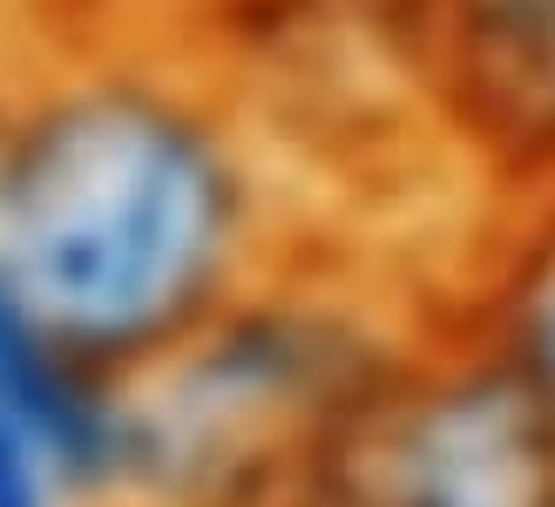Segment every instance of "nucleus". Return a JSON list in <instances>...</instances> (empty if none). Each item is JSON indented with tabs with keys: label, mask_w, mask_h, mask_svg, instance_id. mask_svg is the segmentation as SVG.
<instances>
[{
	"label": "nucleus",
	"mask_w": 555,
	"mask_h": 507,
	"mask_svg": "<svg viewBox=\"0 0 555 507\" xmlns=\"http://www.w3.org/2000/svg\"><path fill=\"white\" fill-rule=\"evenodd\" d=\"M298 250L278 150L190 48L68 41L8 62L0 271L89 359L150 373Z\"/></svg>",
	"instance_id": "f257e3e1"
},
{
	"label": "nucleus",
	"mask_w": 555,
	"mask_h": 507,
	"mask_svg": "<svg viewBox=\"0 0 555 507\" xmlns=\"http://www.w3.org/2000/svg\"><path fill=\"white\" fill-rule=\"evenodd\" d=\"M427 338L406 298L352 264L285 258L135 373L143 507H298Z\"/></svg>",
	"instance_id": "f03ea898"
},
{
	"label": "nucleus",
	"mask_w": 555,
	"mask_h": 507,
	"mask_svg": "<svg viewBox=\"0 0 555 507\" xmlns=\"http://www.w3.org/2000/svg\"><path fill=\"white\" fill-rule=\"evenodd\" d=\"M298 507H555V427L475 332H434Z\"/></svg>",
	"instance_id": "7ed1b4c3"
},
{
	"label": "nucleus",
	"mask_w": 555,
	"mask_h": 507,
	"mask_svg": "<svg viewBox=\"0 0 555 507\" xmlns=\"http://www.w3.org/2000/svg\"><path fill=\"white\" fill-rule=\"evenodd\" d=\"M0 507H143L135 379L0 271Z\"/></svg>",
	"instance_id": "20e7f679"
},
{
	"label": "nucleus",
	"mask_w": 555,
	"mask_h": 507,
	"mask_svg": "<svg viewBox=\"0 0 555 507\" xmlns=\"http://www.w3.org/2000/svg\"><path fill=\"white\" fill-rule=\"evenodd\" d=\"M427 62L481 156L555 183V0H427Z\"/></svg>",
	"instance_id": "39448f33"
},
{
	"label": "nucleus",
	"mask_w": 555,
	"mask_h": 507,
	"mask_svg": "<svg viewBox=\"0 0 555 507\" xmlns=\"http://www.w3.org/2000/svg\"><path fill=\"white\" fill-rule=\"evenodd\" d=\"M467 332L508 365L515 386L529 392L542 406V419L555 427V237L508 264V277L488 298V312Z\"/></svg>",
	"instance_id": "423d86ee"
},
{
	"label": "nucleus",
	"mask_w": 555,
	"mask_h": 507,
	"mask_svg": "<svg viewBox=\"0 0 555 507\" xmlns=\"http://www.w3.org/2000/svg\"><path fill=\"white\" fill-rule=\"evenodd\" d=\"M0 89H8V62H0Z\"/></svg>",
	"instance_id": "0eeeda50"
}]
</instances>
